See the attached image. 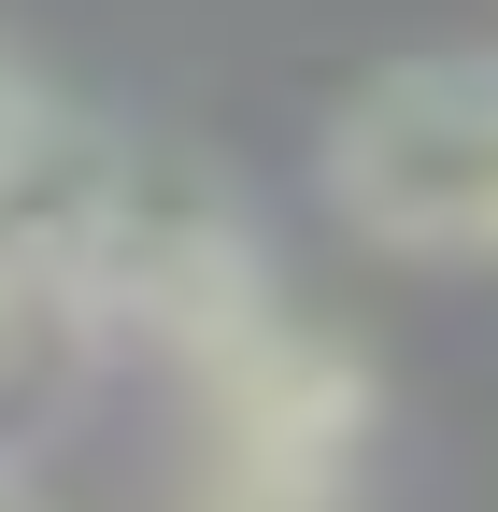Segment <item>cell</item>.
I'll return each mask as SVG.
<instances>
[{
    "label": "cell",
    "instance_id": "obj_1",
    "mask_svg": "<svg viewBox=\"0 0 498 512\" xmlns=\"http://www.w3.org/2000/svg\"><path fill=\"white\" fill-rule=\"evenodd\" d=\"M328 200L399 256H498V57H399L328 128Z\"/></svg>",
    "mask_w": 498,
    "mask_h": 512
},
{
    "label": "cell",
    "instance_id": "obj_2",
    "mask_svg": "<svg viewBox=\"0 0 498 512\" xmlns=\"http://www.w3.org/2000/svg\"><path fill=\"white\" fill-rule=\"evenodd\" d=\"M171 512H342V470H314V456H228V441H200V484H185Z\"/></svg>",
    "mask_w": 498,
    "mask_h": 512
},
{
    "label": "cell",
    "instance_id": "obj_3",
    "mask_svg": "<svg viewBox=\"0 0 498 512\" xmlns=\"http://www.w3.org/2000/svg\"><path fill=\"white\" fill-rule=\"evenodd\" d=\"M57 128H72V114H57V100L15 72V57H0V214H15V185L43 171V143H57Z\"/></svg>",
    "mask_w": 498,
    "mask_h": 512
},
{
    "label": "cell",
    "instance_id": "obj_4",
    "mask_svg": "<svg viewBox=\"0 0 498 512\" xmlns=\"http://www.w3.org/2000/svg\"><path fill=\"white\" fill-rule=\"evenodd\" d=\"M29 313H57V299H43V271H29V256L0 242V370H15V342H29Z\"/></svg>",
    "mask_w": 498,
    "mask_h": 512
},
{
    "label": "cell",
    "instance_id": "obj_5",
    "mask_svg": "<svg viewBox=\"0 0 498 512\" xmlns=\"http://www.w3.org/2000/svg\"><path fill=\"white\" fill-rule=\"evenodd\" d=\"M0 512H43V498H15V484H0Z\"/></svg>",
    "mask_w": 498,
    "mask_h": 512
}]
</instances>
